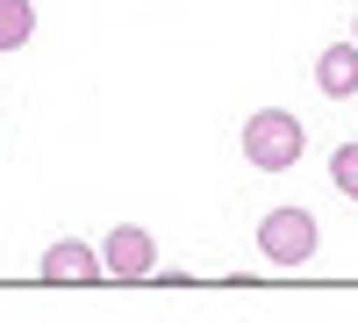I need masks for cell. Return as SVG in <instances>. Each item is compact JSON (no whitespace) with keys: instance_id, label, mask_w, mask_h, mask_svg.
<instances>
[{"instance_id":"obj_8","label":"cell","mask_w":358,"mask_h":323,"mask_svg":"<svg viewBox=\"0 0 358 323\" xmlns=\"http://www.w3.org/2000/svg\"><path fill=\"white\" fill-rule=\"evenodd\" d=\"M351 43H358V22H351Z\"/></svg>"},{"instance_id":"obj_3","label":"cell","mask_w":358,"mask_h":323,"mask_svg":"<svg viewBox=\"0 0 358 323\" xmlns=\"http://www.w3.org/2000/svg\"><path fill=\"white\" fill-rule=\"evenodd\" d=\"M151 273H158V245H151V230L115 223L108 245H101V280H151Z\"/></svg>"},{"instance_id":"obj_2","label":"cell","mask_w":358,"mask_h":323,"mask_svg":"<svg viewBox=\"0 0 358 323\" xmlns=\"http://www.w3.org/2000/svg\"><path fill=\"white\" fill-rule=\"evenodd\" d=\"M315 245H322V230H315V216L301 209V201H287V209H265L258 216V259L265 266H308L315 259Z\"/></svg>"},{"instance_id":"obj_6","label":"cell","mask_w":358,"mask_h":323,"mask_svg":"<svg viewBox=\"0 0 358 323\" xmlns=\"http://www.w3.org/2000/svg\"><path fill=\"white\" fill-rule=\"evenodd\" d=\"M36 36V8L29 0H0V50H22Z\"/></svg>"},{"instance_id":"obj_1","label":"cell","mask_w":358,"mask_h":323,"mask_svg":"<svg viewBox=\"0 0 358 323\" xmlns=\"http://www.w3.org/2000/svg\"><path fill=\"white\" fill-rule=\"evenodd\" d=\"M301 151H308V130H301V115H294V108H251V123H244V158H251L258 172H287Z\"/></svg>"},{"instance_id":"obj_4","label":"cell","mask_w":358,"mask_h":323,"mask_svg":"<svg viewBox=\"0 0 358 323\" xmlns=\"http://www.w3.org/2000/svg\"><path fill=\"white\" fill-rule=\"evenodd\" d=\"M43 280H57V287H86V280H101V252L94 245H79V238H57L50 252H43V266H36Z\"/></svg>"},{"instance_id":"obj_5","label":"cell","mask_w":358,"mask_h":323,"mask_svg":"<svg viewBox=\"0 0 358 323\" xmlns=\"http://www.w3.org/2000/svg\"><path fill=\"white\" fill-rule=\"evenodd\" d=\"M315 86L330 101H351L358 94V43H330V50H322L315 57Z\"/></svg>"},{"instance_id":"obj_7","label":"cell","mask_w":358,"mask_h":323,"mask_svg":"<svg viewBox=\"0 0 358 323\" xmlns=\"http://www.w3.org/2000/svg\"><path fill=\"white\" fill-rule=\"evenodd\" d=\"M330 180H337V194H344V201H358V144H337Z\"/></svg>"}]
</instances>
